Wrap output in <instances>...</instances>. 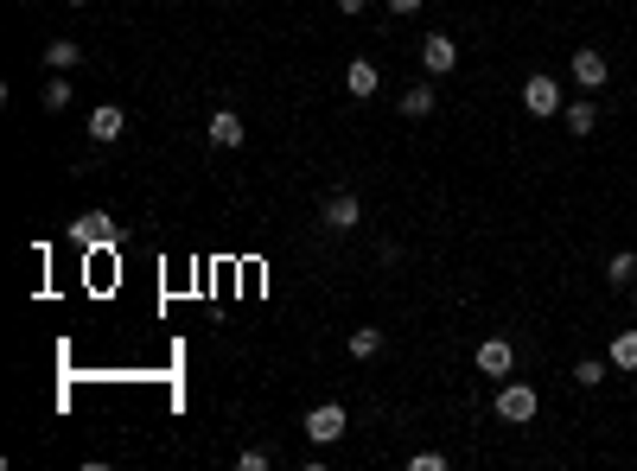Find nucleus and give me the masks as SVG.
Wrapping results in <instances>:
<instances>
[{
  "label": "nucleus",
  "mask_w": 637,
  "mask_h": 471,
  "mask_svg": "<svg viewBox=\"0 0 637 471\" xmlns=\"http://www.w3.org/2000/svg\"><path fill=\"white\" fill-rule=\"evenodd\" d=\"M612 370H637V331H618L612 338Z\"/></svg>",
  "instance_id": "obj_17"
},
{
  "label": "nucleus",
  "mask_w": 637,
  "mask_h": 471,
  "mask_svg": "<svg viewBox=\"0 0 637 471\" xmlns=\"http://www.w3.org/2000/svg\"><path fill=\"white\" fill-rule=\"evenodd\" d=\"M376 83H383V71H376L370 58H351V64H344V90H351L357 102H364V96H376Z\"/></svg>",
  "instance_id": "obj_10"
},
{
  "label": "nucleus",
  "mask_w": 637,
  "mask_h": 471,
  "mask_svg": "<svg viewBox=\"0 0 637 471\" xmlns=\"http://www.w3.org/2000/svg\"><path fill=\"white\" fill-rule=\"evenodd\" d=\"M357 223H364V204H357L351 191H332V198H325V230H332V236H351Z\"/></svg>",
  "instance_id": "obj_5"
},
{
  "label": "nucleus",
  "mask_w": 637,
  "mask_h": 471,
  "mask_svg": "<svg viewBox=\"0 0 637 471\" xmlns=\"http://www.w3.org/2000/svg\"><path fill=\"white\" fill-rule=\"evenodd\" d=\"M389 13H402V20H408V13H421V0H389Z\"/></svg>",
  "instance_id": "obj_22"
},
{
  "label": "nucleus",
  "mask_w": 637,
  "mask_h": 471,
  "mask_svg": "<svg viewBox=\"0 0 637 471\" xmlns=\"http://www.w3.org/2000/svg\"><path fill=\"white\" fill-rule=\"evenodd\" d=\"M536 408H542V395L529 389V382H504V389H497V421L523 427V421H536Z\"/></svg>",
  "instance_id": "obj_1"
},
{
  "label": "nucleus",
  "mask_w": 637,
  "mask_h": 471,
  "mask_svg": "<svg viewBox=\"0 0 637 471\" xmlns=\"http://www.w3.org/2000/svg\"><path fill=\"white\" fill-rule=\"evenodd\" d=\"M236 465H243V471H268V452L262 446H243V459H236Z\"/></svg>",
  "instance_id": "obj_20"
},
{
  "label": "nucleus",
  "mask_w": 637,
  "mask_h": 471,
  "mask_svg": "<svg viewBox=\"0 0 637 471\" xmlns=\"http://www.w3.org/2000/svg\"><path fill=\"white\" fill-rule=\"evenodd\" d=\"M402 115H408V121H427V115H434V83H415V90L402 96Z\"/></svg>",
  "instance_id": "obj_16"
},
{
  "label": "nucleus",
  "mask_w": 637,
  "mask_h": 471,
  "mask_svg": "<svg viewBox=\"0 0 637 471\" xmlns=\"http://www.w3.org/2000/svg\"><path fill=\"white\" fill-rule=\"evenodd\" d=\"M338 13H344V20H351V13H364V0H338Z\"/></svg>",
  "instance_id": "obj_23"
},
{
  "label": "nucleus",
  "mask_w": 637,
  "mask_h": 471,
  "mask_svg": "<svg viewBox=\"0 0 637 471\" xmlns=\"http://www.w3.org/2000/svg\"><path fill=\"white\" fill-rule=\"evenodd\" d=\"M567 71H574V83H580V90H587V96H593V90H606V77H612V71H606V58H599L593 45H580Z\"/></svg>",
  "instance_id": "obj_7"
},
{
  "label": "nucleus",
  "mask_w": 637,
  "mask_h": 471,
  "mask_svg": "<svg viewBox=\"0 0 637 471\" xmlns=\"http://www.w3.org/2000/svg\"><path fill=\"white\" fill-rule=\"evenodd\" d=\"M71 242H83V249H109V242H115V217L109 211H83L71 223Z\"/></svg>",
  "instance_id": "obj_6"
},
{
  "label": "nucleus",
  "mask_w": 637,
  "mask_h": 471,
  "mask_svg": "<svg viewBox=\"0 0 637 471\" xmlns=\"http://www.w3.org/2000/svg\"><path fill=\"white\" fill-rule=\"evenodd\" d=\"M523 109H529V115H536V121H555V115L567 109V102H561V83H555V77H548V71H536V77H529V83H523Z\"/></svg>",
  "instance_id": "obj_2"
},
{
  "label": "nucleus",
  "mask_w": 637,
  "mask_h": 471,
  "mask_svg": "<svg viewBox=\"0 0 637 471\" xmlns=\"http://www.w3.org/2000/svg\"><path fill=\"white\" fill-rule=\"evenodd\" d=\"M211 141H217V147H243V115H236V109H217V115H211Z\"/></svg>",
  "instance_id": "obj_13"
},
{
  "label": "nucleus",
  "mask_w": 637,
  "mask_h": 471,
  "mask_svg": "<svg viewBox=\"0 0 637 471\" xmlns=\"http://www.w3.org/2000/svg\"><path fill=\"white\" fill-rule=\"evenodd\" d=\"M83 64V45L77 39H51L45 45V71H77Z\"/></svg>",
  "instance_id": "obj_12"
},
{
  "label": "nucleus",
  "mask_w": 637,
  "mask_h": 471,
  "mask_svg": "<svg viewBox=\"0 0 637 471\" xmlns=\"http://www.w3.org/2000/svg\"><path fill=\"white\" fill-rule=\"evenodd\" d=\"M421 71H427V77L459 71V45L446 39V32H427V39H421Z\"/></svg>",
  "instance_id": "obj_4"
},
{
  "label": "nucleus",
  "mask_w": 637,
  "mask_h": 471,
  "mask_svg": "<svg viewBox=\"0 0 637 471\" xmlns=\"http://www.w3.org/2000/svg\"><path fill=\"white\" fill-rule=\"evenodd\" d=\"M574 382H580V389H599V382H606V363H599V357H580V363H574Z\"/></svg>",
  "instance_id": "obj_18"
},
{
  "label": "nucleus",
  "mask_w": 637,
  "mask_h": 471,
  "mask_svg": "<svg viewBox=\"0 0 637 471\" xmlns=\"http://www.w3.org/2000/svg\"><path fill=\"white\" fill-rule=\"evenodd\" d=\"M561 121H567V134H574V141H587V134L599 128V109L580 96V102H567V109H561Z\"/></svg>",
  "instance_id": "obj_11"
},
{
  "label": "nucleus",
  "mask_w": 637,
  "mask_h": 471,
  "mask_svg": "<svg viewBox=\"0 0 637 471\" xmlns=\"http://www.w3.org/2000/svg\"><path fill=\"white\" fill-rule=\"evenodd\" d=\"M122 128H128V115L115 102H96L90 109V141H122Z\"/></svg>",
  "instance_id": "obj_9"
},
{
  "label": "nucleus",
  "mask_w": 637,
  "mask_h": 471,
  "mask_svg": "<svg viewBox=\"0 0 637 471\" xmlns=\"http://www.w3.org/2000/svg\"><path fill=\"white\" fill-rule=\"evenodd\" d=\"M77 7H83V0H77Z\"/></svg>",
  "instance_id": "obj_24"
},
{
  "label": "nucleus",
  "mask_w": 637,
  "mask_h": 471,
  "mask_svg": "<svg viewBox=\"0 0 637 471\" xmlns=\"http://www.w3.org/2000/svg\"><path fill=\"white\" fill-rule=\"evenodd\" d=\"M478 370H485V376H510L516 370V344L510 338H485V344H478Z\"/></svg>",
  "instance_id": "obj_8"
},
{
  "label": "nucleus",
  "mask_w": 637,
  "mask_h": 471,
  "mask_svg": "<svg viewBox=\"0 0 637 471\" xmlns=\"http://www.w3.org/2000/svg\"><path fill=\"white\" fill-rule=\"evenodd\" d=\"M408 465H415V471H440V465H446V452H415Z\"/></svg>",
  "instance_id": "obj_21"
},
{
  "label": "nucleus",
  "mask_w": 637,
  "mask_h": 471,
  "mask_svg": "<svg viewBox=\"0 0 637 471\" xmlns=\"http://www.w3.org/2000/svg\"><path fill=\"white\" fill-rule=\"evenodd\" d=\"M306 440H313V446H338L344 440V408H338V401H319V408L306 414Z\"/></svg>",
  "instance_id": "obj_3"
},
{
  "label": "nucleus",
  "mask_w": 637,
  "mask_h": 471,
  "mask_svg": "<svg viewBox=\"0 0 637 471\" xmlns=\"http://www.w3.org/2000/svg\"><path fill=\"white\" fill-rule=\"evenodd\" d=\"M45 109H51V115L71 109V83H64V77H51V83H45Z\"/></svg>",
  "instance_id": "obj_19"
},
{
  "label": "nucleus",
  "mask_w": 637,
  "mask_h": 471,
  "mask_svg": "<svg viewBox=\"0 0 637 471\" xmlns=\"http://www.w3.org/2000/svg\"><path fill=\"white\" fill-rule=\"evenodd\" d=\"M344 351H351L357 363H370L376 351H383V331H376V325H357V331H351V338H344Z\"/></svg>",
  "instance_id": "obj_14"
},
{
  "label": "nucleus",
  "mask_w": 637,
  "mask_h": 471,
  "mask_svg": "<svg viewBox=\"0 0 637 471\" xmlns=\"http://www.w3.org/2000/svg\"><path fill=\"white\" fill-rule=\"evenodd\" d=\"M606 281H612V287H637V249H618V255L606 261Z\"/></svg>",
  "instance_id": "obj_15"
}]
</instances>
